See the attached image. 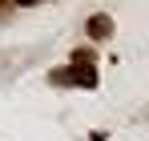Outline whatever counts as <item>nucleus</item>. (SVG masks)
<instances>
[{
	"mask_svg": "<svg viewBox=\"0 0 149 141\" xmlns=\"http://www.w3.org/2000/svg\"><path fill=\"white\" fill-rule=\"evenodd\" d=\"M89 36L93 40H105V36H113V16H105V12H97V16H89Z\"/></svg>",
	"mask_w": 149,
	"mask_h": 141,
	"instance_id": "2",
	"label": "nucleus"
},
{
	"mask_svg": "<svg viewBox=\"0 0 149 141\" xmlns=\"http://www.w3.org/2000/svg\"><path fill=\"white\" fill-rule=\"evenodd\" d=\"M49 81H52V85H65V89H97L101 73H97V65H77V61H69V65L52 69Z\"/></svg>",
	"mask_w": 149,
	"mask_h": 141,
	"instance_id": "1",
	"label": "nucleus"
}]
</instances>
